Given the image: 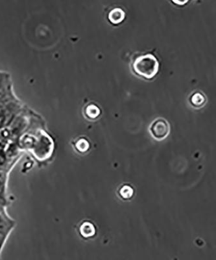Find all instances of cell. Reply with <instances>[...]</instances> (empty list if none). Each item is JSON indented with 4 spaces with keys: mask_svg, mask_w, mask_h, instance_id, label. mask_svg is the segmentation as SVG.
<instances>
[{
    "mask_svg": "<svg viewBox=\"0 0 216 260\" xmlns=\"http://www.w3.org/2000/svg\"><path fill=\"white\" fill-rule=\"evenodd\" d=\"M174 3L180 4V5H181V4H184L186 3L187 1H173Z\"/></svg>",
    "mask_w": 216,
    "mask_h": 260,
    "instance_id": "obj_9",
    "label": "cell"
},
{
    "mask_svg": "<svg viewBox=\"0 0 216 260\" xmlns=\"http://www.w3.org/2000/svg\"><path fill=\"white\" fill-rule=\"evenodd\" d=\"M79 230H80L81 236L84 238H91L95 234V226L90 221L83 222L80 226Z\"/></svg>",
    "mask_w": 216,
    "mask_h": 260,
    "instance_id": "obj_3",
    "label": "cell"
},
{
    "mask_svg": "<svg viewBox=\"0 0 216 260\" xmlns=\"http://www.w3.org/2000/svg\"><path fill=\"white\" fill-rule=\"evenodd\" d=\"M126 14L123 10L120 8H115L109 12V19L114 24H119L122 22L125 18Z\"/></svg>",
    "mask_w": 216,
    "mask_h": 260,
    "instance_id": "obj_4",
    "label": "cell"
},
{
    "mask_svg": "<svg viewBox=\"0 0 216 260\" xmlns=\"http://www.w3.org/2000/svg\"><path fill=\"white\" fill-rule=\"evenodd\" d=\"M133 70L138 76L146 79H151L159 71V63L157 58L152 54L139 56L132 64Z\"/></svg>",
    "mask_w": 216,
    "mask_h": 260,
    "instance_id": "obj_1",
    "label": "cell"
},
{
    "mask_svg": "<svg viewBox=\"0 0 216 260\" xmlns=\"http://www.w3.org/2000/svg\"><path fill=\"white\" fill-rule=\"evenodd\" d=\"M100 112L99 108L94 104H90V105L87 106L85 109V114L90 119H95L99 115Z\"/></svg>",
    "mask_w": 216,
    "mask_h": 260,
    "instance_id": "obj_6",
    "label": "cell"
},
{
    "mask_svg": "<svg viewBox=\"0 0 216 260\" xmlns=\"http://www.w3.org/2000/svg\"><path fill=\"white\" fill-rule=\"evenodd\" d=\"M149 132L156 140H164L170 134V124L165 118H157L151 124Z\"/></svg>",
    "mask_w": 216,
    "mask_h": 260,
    "instance_id": "obj_2",
    "label": "cell"
},
{
    "mask_svg": "<svg viewBox=\"0 0 216 260\" xmlns=\"http://www.w3.org/2000/svg\"><path fill=\"white\" fill-rule=\"evenodd\" d=\"M75 148L80 153H85L90 149V143L84 138L78 139L75 143Z\"/></svg>",
    "mask_w": 216,
    "mask_h": 260,
    "instance_id": "obj_7",
    "label": "cell"
},
{
    "mask_svg": "<svg viewBox=\"0 0 216 260\" xmlns=\"http://www.w3.org/2000/svg\"><path fill=\"white\" fill-rule=\"evenodd\" d=\"M134 190L130 185L124 184L122 185L119 191H118V194L120 197L124 200H129L131 199L132 195H133Z\"/></svg>",
    "mask_w": 216,
    "mask_h": 260,
    "instance_id": "obj_5",
    "label": "cell"
},
{
    "mask_svg": "<svg viewBox=\"0 0 216 260\" xmlns=\"http://www.w3.org/2000/svg\"><path fill=\"white\" fill-rule=\"evenodd\" d=\"M206 101L205 96L202 93L197 92L193 94L192 97L190 98L191 103L196 107H201L204 105Z\"/></svg>",
    "mask_w": 216,
    "mask_h": 260,
    "instance_id": "obj_8",
    "label": "cell"
}]
</instances>
